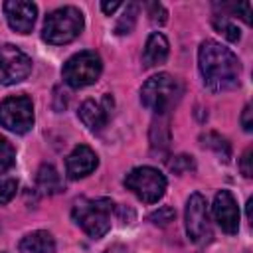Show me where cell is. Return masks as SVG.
Masks as SVG:
<instances>
[{
    "label": "cell",
    "mask_w": 253,
    "mask_h": 253,
    "mask_svg": "<svg viewBox=\"0 0 253 253\" xmlns=\"http://www.w3.org/2000/svg\"><path fill=\"white\" fill-rule=\"evenodd\" d=\"M83 30V14L75 6H63L53 10L43 24V40L51 45H63L73 42Z\"/></svg>",
    "instance_id": "4"
},
{
    "label": "cell",
    "mask_w": 253,
    "mask_h": 253,
    "mask_svg": "<svg viewBox=\"0 0 253 253\" xmlns=\"http://www.w3.org/2000/svg\"><path fill=\"white\" fill-rule=\"evenodd\" d=\"M231 8V12H235V14H239V18L245 22V24H249L251 22V4L249 2H241V4H231L229 6Z\"/></svg>",
    "instance_id": "26"
},
{
    "label": "cell",
    "mask_w": 253,
    "mask_h": 253,
    "mask_svg": "<svg viewBox=\"0 0 253 253\" xmlns=\"http://www.w3.org/2000/svg\"><path fill=\"white\" fill-rule=\"evenodd\" d=\"M136 16H138V4L136 2H128L123 10V16L119 18L117 26H115V32L119 36H125V34H130L134 24H136Z\"/></svg>",
    "instance_id": "17"
},
{
    "label": "cell",
    "mask_w": 253,
    "mask_h": 253,
    "mask_svg": "<svg viewBox=\"0 0 253 253\" xmlns=\"http://www.w3.org/2000/svg\"><path fill=\"white\" fill-rule=\"evenodd\" d=\"M18 190V182L14 178H0V206L8 204Z\"/></svg>",
    "instance_id": "22"
},
{
    "label": "cell",
    "mask_w": 253,
    "mask_h": 253,
    "mask_svg": "<svg viewBox=\"0 0 253 253\" xmlns=\"http://www.w3.org/2000/svg\"><path fill=\"white\" fill-rule=\"evenodd\" d=\"M0 125L10 132L24 134L34 126V105L26 95H14L0 103Z\"/></svg>",
    "instance_id": "7"
},
{
    "label": "cell",
    "mask_w": 253,
    "mask_h": 253,
    "mask_svg": "<svg viewBox=\"0 0 253 253\" xmlns=\"http://www.w3.org/2000/svg\"><path fill=\"white\" fill-rule=\"evenodd\" d=\"M101 69H103V63L95 51H79L63 63L61 75L69 87L81 89L95 83L101 75Z\"/></svg>",
    "instance_id": "6"
},
{
    "label": "cell",
    "mask_w": 253,
    "mask_h": 253,
    "mask_svg": "<svg viewBox=\"0 0 253 253\" xmlns=\"http://www.w3.org/2000/svg\"><path fill=\"white\" fill-rule=\"evenodd\" d=\"M125 186L138 200H142L146 204H154L166 192V178L160 170H156L152 166H138L126 174Z\"/></svg>",
    "instance_id": "5"
},
{
    "label": "cell",
    "mask_w": 253,
    "mask_h": 253,
    "mask_svg": "<svg viewBox=\"0 0 253 253\" xmlns=\"http://www.w3.org/2000/svg\"><path fill=\"white\" fill-rule=\"evenodd\" d=\"M174 217H176V211H174L172 208H168V206L158 208L156 211H152V213L148 215V219H150L154 225H168Z\"/></svg>",
    "instance_id": "23"
},
{
    "label": "cell",
    "mask_w": 253,
    "mask_h": 253,
    "mask_svg": "<svg viewBox=\"0 0 253 253\" xmlns=\"http://www.w3.org/2000/svg\"><path fill=\"white\" fill-rule=\"evenodd\" d=\"M198 65H200L204 85L211 93L229 91L239 83L241 65L237 55L229 47L213 40L202 42L198 49Z\"/></svg>",
    "instance_id": "1"
},
{
    "label": "cell",
    "mask_w": 253,
    "mask_h": 253,
    "mask_svg": "<svg viewBox=\"0 0 253 253\" xmlns=\"http://www.w3.org/2000/svg\"><path fill=\"white\" fill-rule=\"evenodd\" d=\"M99 164V158L97 154L85 146V144H79L73 148V152L67 156L65 160V172L71 180H77V178H83V176H89Z\"/></svg>",
    "instance_id": "12"
},
{
    "label": "cell",
    "mask_w": 253,
    "mask_h": 253,
    "mask_svg": "<svg viewBox=\"0 0 253 253\" xmlns=\"http://www.w3.org/2000/svg\"><path fill=\"white\" fill-rule=\"evenodd\" d=\"M148 16H150V22L152 24H158V26L166 24V20H168V12L158 2H150L148 4Z\"/></svg>",
    "instance_id": "24"
},
{
    "label": "cell",
    "mask_w": 253,
    "mask_h": 253,
    "mask_svg": "<svg viewBox=\"0 0 253 253\" xmlns=\"http://www.w3.org/2000/svg\"><path fill=\"white\" fill-rule=\"evenodd\" d=\"M168 168H170L174 174H186V172L194 170V160H192V156H188V154H180V156H174V158L168 162Z\"/></svg>",
    "instance_id": "21"
},
{
    "label": "cell",
    "mask_w": 253,
    "mask_h": 253,
    "mask_svg": "<svg viewBox=\"0 0 253 253\" xmlns=\"http://www.w3.org/2000/svg\"><path fill=\"white\" fill-rule=\"evenodd\" d=\"M16 162V150L10 144V140H6L4 136H0V174L8 172Z\"/></svg>",
    "instance_id": "20"
},
{
    "label": "cell",
    "mask_w": 253,
    "mask_h": 253,
    "mask_svg": "<svg viewBox=\"0 0 253 253\" xmlns=\"http://www.w3.org/2000/svg\"><path fill=\"white\" fill-rule=\"evenodd\" d=\"M20 253H55V241L47 231H32L20 241Z\"/></svg>",
    "instance_id": "15"
},
{
    "label": "cell",
    "mask_w": 253,
    "mask_h": 253,
    "mask_svg": "<svg viewBox=\"0 0 253 253\" xmlns=\"http://www.w3.org/2000/svg\"><path fill=\"white\" fill-rule=\"evenodd\" d=\"M79 119L87 128L101 130L107 125V109L101 103L89 99L79 107Z\"/></svg>",
    "instance_id": "14"
},
{
    "label": "cell",
    "mask_w": 253,
    "mask_h": 253,
    "mask_svg": "<svg viewBox=\"0 0 253 253\" xmlns=\"http://www.w3.org/2000/svg\"><path fill=\"white\" fill-rule=\"evenodd\" d=\"M111 211L113 202L109 198H97V200H77L73 206V219L75 223L93 239H101L111 229Z\"/></svg>",
    "instance_id": "3"
},
{
    "label": "cell",
    "mask_w": 253,
    "mask_h": 253,
    "mask_svg": "<svg viewBox=\"0 0 253 253\" xmlns=\"http://www.w3.org/2000/svg\"><path fill=\"white\" fill-rule=\"evenodd\" d=\"M211 24H213L215 32H217V34H221L223 38H227L229 42H237V40L241 38L239 28H237V26H235L227 16H215Z\"/></svg>",
    "instance_id": "19"
},
{
    "label": "cell",
    "mask_w": 253,
    "mask_h": 253,
    "mask_svg": "<svg viewBox=\"0 0 253 253\" xmlns=\"http://www.w3.org/2000/svg\"><path fill=\"white\" fill-rule=\"evenodd\" d=\"M168 40L160 34V32H154L148 36L146 43H144V51H142V63L146 67H154V65H160L166 61L168 57Z\"/></svg>",
    "instance_id": "13"
},
{
    "label": "cell",
    "mask_w": 253,
    "mask_h": 253,
    "mask_svg": "<svg viewBox=\"0 0 253 253\" xmlns=\"http://www.w3.org/2000/svg\"><path fill=\"white\" fill-rule=\"evenodd\" d=\"M36 182H38V188L45 194H57L63 190V184H61V178L57 174V170L51 166V164H42L38 174H36Z\"/></svg>",
    "instance_id": "16"
},
{
    "label": "cell",
    "mask_w": 253,
    "mask_h": 253,
    "mask_svg": "<svg viewBox=\"0 0 253 253\" xmlns=\"http://www.w3.org/2000/svg\"><path fill=\"white\" fill-rule=\"evenodd\" d=\"M251 154H253V150L251 148H247L245 152H243V156H241V160H239V170H241V174L245 176V178H251L253 176V168H251Z\"/></svg>",
    "instance_id": "25"
},
{
    "label": "cell",
    "mask_w": 253,
    "mask_h": 253,
    "mask_svg": "<svg viewBox=\"0 0 253 253\" xmlns=\"http://www.w3.org/2000/svg\"><path fill=\"white\" fill-rule=\"evenodd\" d=\"M186 233L198 245H204L211 239L208 204L202 194H192L186 204Z\"/></svg>",
    "instance_id": "8"
},
{
    "label": "cell",
    "mask_w": 253,
    "mask_h": 253,
    "mask_svg": "<svg viewBox=\"0 0 253 253\" xmlns=\"http://www.w3.org/2000/svg\"><path fill=\"white\" fill-rule=\"evenodd\" d=\"M119 6H121V2H117V0H115V2H101V10H103L105 14H109V16H111Z\"/></svg>",
    "instance_id": "28"
},
{
    "label": "cell",
    "mask_w": 253,
    "mask_h": 253,
    "mask_svg": "<svg viewBox=\"0 0 253 253\" xmlns=\"http://www.w3.org/2000/svg\"><path fill=\"white\" fill-rule=\"evenodd\" d=\"M32 71V59L16 45H0V85H14L24 81Z\"/></svg>",
    "instance_id": "9"
},
{
    "label": "cell",
    "mask_w": 253,
    "mask_h": 253,
    "mask_svg": "<svg viewBox=\"0 0 253 253\" xmlns=\"http://www.w3.org/2000/svg\"><path fill=\"white\" fill-rule=\"evenodd\" d=\"M200 140H202V144H204L206 148L215 150L217 156H221L223 160L229 158V152H231V150H229V142H227L223 136H219L217 132H206V134L200 136Z\"/></svg>",
    "instance_id": "18"
},
{
    "label": "cell",
    "mask_w": 253,
    "mask_h": 253,
    "mask_svg": "<svg viewBox=\"0 0 253 253\" xmlns=\"http://www.w3.org/2000/svg\"><path fill=\"white\" fill-rule=\"evenodd\" d=\"M213 217H215L217 225L225 233H229V235L237 233V229H239V208H237V202L231 196V192L221 190V192L215 194V200H213Z\"/></svg>",
    "instance_id": "10"
},
{
    "label": "cell",
    "mask_w": 253,
    "mask_h": 253,
    "mask_svg": "<svg viewBox=\"0 0 253 253\" xmlns=\"http://www.w3.org/2000/svg\"><path fill=\"white\" fill-rule=\"evenodd\" d=\"M107 253H113V251H107Z\"/></svg>",
    "instance_id": "29"
},
{
    "label": "cell",
    "mask_w": 253,
    "mask_h": 253,
    "mask_svg": "<svg viewBox=\"0 0 253 253\" xmlns=\"http://www.w3.org/2000/svg\"><path fill=\"white\" fill-rule=\"evenodd\" d=\"M38 8L34 2H22V0H10L4 2V16L12 30L18 34H28L34 28Z\"/></svg>",
    "instance_id": "11"
},
{
    "label": "cell",
    "mask_w": 253,
    "mask_h": 253,
    "mask_svg": "<svg viewBox=\"0 0 253 253\" xmlns=\"http://www.w3.org/2000/svg\"><path fill=\"white\" fill-rule=\"evenodd\" d=\"M251 105H245V109H243V113H241V126H243V130H247V132H251V128H253V121H251Z\"/></svg>",
    "instance_id": "27"
},
{
    "label": "cell",
    "mask_w": 253,
    "mask_h": 253,
    "mask_svg": "<svg viewBox=\"0 0 253 253\" xmlns=\"http://www.w3.org/2000/svg\"><path fill=\"white\" fill-rule=\"evenodd\" d=\"M182 93H184L182 83L176 77L168 73H158L142 85L140 101L146 109L154 111L158 117H166L176 107Z\"/></svg>",
    "instance_id": "2"
}]
</instances>
